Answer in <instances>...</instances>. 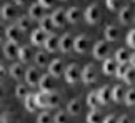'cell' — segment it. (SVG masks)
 <instances>
[{"label": "cell", "instance_id": "cell-1", "mask_svg": "<svg viewBox=\"0 0 135 123\" xmlns=\"http://www.w3.org/2000/svg\"><path fill=\"white\" fill-rule=\"evenodd\" d=\"M84 18L89 25H97L100 20V7L97 3H90L84 12Z\"/></svg>", "mask_w": 135, "mask_h": 123}, {"label": "cell", "instance_id": "cell-2", "mask_svg": "<svg viewBox=\"0 0 135 123\" xmlns=\"http://www.w3.org/2000/svg\"><path fill=\"white\" fill-rule=\"evenodd\" d=\"M80 80L84 81L85 85H90V83H95V81H97V70H95V66H93L92 63L85 65L84 68H82Z\"/></svg>", "mask_w": 135, "mask_h": 123}, {"label": "cell", "instance_id": "cell-3", "mask_svg": "<svg viewBox=\"0 0 135 123\" xmlns=\"http://www.w3.org/2000/svg\"><path fill=\"white\" fill-rule=\"evenodd\" d=\"M90 48V42L87 35H79V37L74 38V43H72V50L77 53H87Z\"/></svg>", "mask_w": 135, "mask_h": 123}, {"label": "cell", "instance_id": "cell-4", "mask_svg": "<svg viewBox=\"0 0 135 123\" xmlns=\"http://www.w3.org/2000/svg\"><path fill=\"white\" fill-rule=\"evenodd\" d=\"M80 66L77 63H69V66L64 70V76L67 83H75L77 80H80Z\"/></svg>", "mask_w": 135, "mask_h": 123}, {"label": "cell", "instance_id": "cell-5", "mask_svg": "<svg viewBox=\"0 0 135 123\" xmlns=\"http://www.w3.org/2000/svg\"><path fill=\"white\" fill-rule=\"evenodd\" d=\"M38 88L42 91H54L55 90V76H52L50 73H45V75H40V80H38Z\"/></svg>", "mask_w": 135, "mask_h": 123}, {"label": "cell", "instance_id": "cell-6", "mask_svg": "<svg viewBox=\"0 0 135 123\" xmlns=\"http://www.w3.org/2000/svg\"><path fill=\"white\" fill-rule=\"evenodd\" d=\"M2 52H3V55H5V58H8V60L17 58L18 43H17V42H12V40H7V42L2 45Z\"/></svg>", "mask_w": 135, "mask_h": 123}, {"label": "cell", "instance_id": "cell-7", "mask_svg": "<svg viewBox=\"0 0 135 123\" xmlns=\"http://www.w3.org/2000/svg\"><path fill=\"white\" fill-rule=\"evenodd\" d=\"M47 35H49V33H45L40 27L33 28L32 32H30V43H32L33 47H44V42H45Z\"/></svg>", "mask_w": 135, "mask_h": 123}, {"label": "cell", "instance_id": "cell-8", "mask_svg": "<svg viewBox=\"0 0 135 123\" xmlns=\"http://www.w3.org/2000/svg\"><path fill=\"white\" fill-rule=\"evenodd\" d=\"M25 83L28 86H37L38 85V80H40V73H38V66H32V68L25 70Z\"/></svg>", "mask_w": 135, "mask_h": 123}, {"label": "cell", "instance_id": "cell-9", "mask_svg": "<svg viewBox=\"0 0 135 123\" xmlns=\"http://www.w3.org/2000/svg\"><path fill=\"white\" fill-rule=\"evenodd\" d=\"M47 68H49V73L52 76H55V78H59V76L64 75V62H62L60 58H55V60H52L49 62V65H47Z\"/></svg>", "mask_w": 135, "mask_h": 123}, {"label": "cell", "instance_id": "cell-10", "mask_svg": "<svg viewBox=\"0 0 135 123\" xmlns=\"http://www.w3.org/2000/svg\"><path fill=\"white\" fill-rule=\"evenodd\" d=\"M44 47H45V52H50V53H55L59 52V37L52 32L47 35L45 42H44Z\"/></svg>", "mask_w": 135, "mask_h": 123}, {"label": "cell", "instance_id": "cell-11", "mask_svg": "<svg viewBox=\"0 0 135 123\" xmlns=\"http://www.w3.org/2000/svg\"><path fill=\"white\" fill-rule=\"evenodd\" d=\"M72 43H74V37L70 33H64L62 37H59V50L64 53L72 52Z\"/></svg>", "mask_w": 135, "mask_h": 123}, {"label": "cell", "instance_id": "cell-12", "mask_svg": "<svg viewBox=\"0 0 135 123\" xmlns=\"http://www.w3.org/2000/svg\"><path fill=\"white\" fill-rule=\"evenodd\" d=\"M108 55V43L100 40V42H97L93 45V57L97 60H103Z\"/></svg>", "mask_w": 135, "mask_h": 123}, {"label": "cell", "instance_id": "cell-13", "mask_svg": "<svg viewBox=\"0 0 135 123\" xmlns=\"http://www.w3.org/2000/svg\"><path fill=\"white\" fill-rule=\"evenodd\" d=\"M110 90H112V86H108V85H103L100 86V88L97 90V96H98V101H100V105H108L112 101V95H110Z\"/></svg>", "mask_w": 135, "mask_h": 123}, {"label": "cell", "instance_id": "cell-14", "mask_svg": "<svg viewBox=\"0 0 135 123\" xmlns=\"http://www.w3.org/2000/svg\"><path fill=\"white\" fill-rule=\"evenodd\" d=\"M0 15H2L3 20H13L17 17V5L15 3H3L2 10H0Z\"/></svg>", "mask_w": 135, "mask_h": 123}, {"label": "cell", "instance_id": "cell-15", "mask_svg": "<svg viewBox=\"0 0 135 123\" xmlns=\"http://www.w3.org/2000/svg\"><path fill=\"white\" fill-rule=\"evenodd\" d=\"M52 22H54V27H64L67 23V17H65V10L64 8H55L50 15Z\"/></svg>", "mask_w": 135, "mask_h": 123}, {"label": "cell", "instance_id": "cell-16", "mask_svg": "<svg viewBox=\"0 0 135 123\" xmlns=\"http://www.w3.org/2000/svg\"><path fill=\"white\" fill-rule=\"evenodd\" d=\"M8 73L13 80H22L23 75H25V70H23V63L22 62H17V63H12L8 68Z\"/></svg>", "mask_w": 135, "mask_h": 123}, {"label": "cell", "instance_id": "cell-17", "mask_svg": "<svg viewBox=\"0 0 135 123\" xmlns=\"http://www.w3.org/2000/svg\"><path fill=\"white\" fill-rule=\"evenodd\" d=\"M20 35H22V30L17 27V23L5 27V38H7V40H12V42H18Z\"/></svg>", "mask_w": 135, "mask_h": 123}, {"label": "cell", "instance_id": "cell-18", "mask_svg": "<svg viewBox=\"0 0 135 123\" xmlns=\"http://www.w3.org/2000/svg\"><path fill=\"white\" fill-rule=\"evenodd\" d=\"M44 12H45V8H44L38 2H37V3H32V5L28 7V17L32 18V20H40V18L45 15Z\"/></svg>", "mask_w": 135, "mask_h": 123}, {"label": "cell", "instance_id": "cell-19", "mask_svg": "<svg viewBox=\"0 0 135 123\" xmlns=\"http://www.w3.org/2000/svg\"><path fill=\"white\" fill-rule=\"evenodd\" d=\"M17 58L22 62V63H28L30 60L33 58L32 55V48L28 45H23V47H18V53H17Z\"/></svg>", "mask_w": 135, "mask_h": 123}, {"label": "cell", "instance_id": "cell-20", "mask_svg": "<svg viewBox=\"0 0 135 123\" xmlns=\"http://www.w3.org/2000/svg\"><path fill=\"white\" fill-rule=\"evenodd\" d=\"M103 37H105L107 42H115L120 37V30H118L115 25H107L105 32H103Z\"/></svg>", "mask_w": 135, "mask_h": 123}, {"label": "cell", "instance_id": "cell-21", "mask_svg": "<svg viewBox=\"0 0 135 123\" xmlns=\"http://www.w3.org/2000/svg\"><path fill=\"white\" fill-rule=\"evenodd\" d=\"M22 100H23L25 110H27L28 113H33V111L37 110V103H35V93H28V91H27V95H25Z\"/></svg>", "mask_w": 135, "mask_h": 123}, {"label": "cell", "instance_id": "cell-22", "mask_svg": "<svg viewBox=\"0 0 135 123\" xmlns=\"http://www.w3.org/2000/svg\"><path fill=\"white\" fill-rule=\"evenodd\" d=\"M110 95H112V101H115V103H120V101H123L125 88H123L122 85H115V86H112Z\"/></svg>", "mask_w": 135, "mask_h": 123}, {"label": "cell", "instance_id": "cell-23", "mask_svg": "<svg viewBox=\"0 0 135 123\" xmlns=\"http://www.w3.org/2000/svg\"><path fill=\"white\" fill-rule=\"evenodd\" d=\"M115 66H117V62L115 58H103V65H102V70L105 75H115Z\"/></svg>", "mask_w": 135, "mask_h": 123}, {"label": "cell", "instance_id": "cell-24", "mask_svg": "<svg viewBox=\"0 0 135 123\" xmlns=\"http://www.w3.org/2000/svg\"><path fill=\"white\" fill-rule=\"evenodd\" d=\"M118 20H120V23L123 25H128L132 20V10L130 7H120L118 8Z\"/></svg>", "mask_w": 135, "mask_h": 123}, {"label": "cell", "instance_id": "cell-25", "mask_svg": "<svg viewBox=\"0 0 135 123\" xmlns=\"http://www.w3.org/2000/svg\"><path fill=\"white\" fill-rule=\"evenodd\" d=\"M65 17H67V22H70V23H77L80 20V10L77 8V7H70L69 10H65Z\"/></svg>", "mask_w": 135, "mask_h": 123}, {"label": "cell", "instance_id": "cell-26", "mask_svg": "<svg viewBox=\"0 0 135 123\" xmlns=\"http://www.w3.org/2000/svg\"><path fill=\"white\" fill-rule=\"evenodd\" d=\"M33 62L38 68H44V66L49 65V53L47 52H37L33 55Z\"/></svg>", "mask_w": 135, "mask_h": 123}, {"label": "cell", "instance_id": "cell-27", "mask_svg": "<svg viewBox=\"0 0 135 123\" xmlns=\"http://www.w3.org/2000/svg\"><path fill=\"white\" fill-rule=\"evenodd\" d=\"M38 25H40V28H42L45 33H52V30L55 28V27H54V22H52V18L47 17V15H44V17L38 20Z\"/></svg>", "mask_w": 135, "mask_h": 123}, {"label": "cell", "instance_id": "cell-28", "mask_svg": "<svg viewBox=\"0 0 135 123\" xmlns=\"http://www.w3.org/2000/svg\"><path fill=\"white\" fill-rule=\"evenodd\" d=\"M85 120H87V123H98V121L103 120V115L100 113L98 108H90V111H89V115H87Z\"/></svg>", "mask_w": 135, "mask_h": 123}, {"label": "cell", "instance_id": "cell-29", "mask_svg": "<svg viewBox=\"0 0 135 123\" xmlns=\"http://www.w3.org/2000/svg\"><path fill=\"white\" fill-rule=\"evenodd\" d=\"M35 103L37 108H49V101H47V91L40 90L38 93H35Z\"/></svg>", "mask_w": 135, "mask_h": 123}, {"label": "cell", "instance_id": "cell-30", "mask_svg": "<svg viewBox=\"0 0 135 123\" xmlns=\"http://www.w3.org/2000/svg\"><path fill=\"white\" fill-rule=\"evenodd\" d=\"M67 110H69V113L70 115H74V116H77L82 111V106H80V101L77 100V98H72L70 101H69V105H67Z\"/></svg>", "mask_w": 135, "mask_h": 123}, {"label": "cell", "instance_id": "cell-31", "mask_svg": "<svg viewBox=\"0 0 135 123\" xmlns=\"http://www.w3.org/2000/svg\"><path fill=\"white\" fill-rule=\"evenodd\" d=\"M47 101H49V108H55V106H59V103H60L59 93H57L55 90L49 91V93H47Z\"/></svg>", "mask_w": 135, "mask_h": 123}, {"label": "cell", "instance_id": "cell-32", "mask_svg": "<svg viewBox=\"0 0 135 123\" xmlns=\"http://www.w3.org/2000/svg\"><path fill=\"white\" fill-rule=\"evenodd\" d=\"M30 20H32V18H30L28 15H27V17H18L17 18V27L22 30V33H25V32L30 30Z\"/></svg>", "mask_w": 135, "mask_h": 123}, {"label": "cell", "instance_id": "cell-33", "mask_svg": "<svg viewBox=\"0 0 135 123\" xmlns=\"http://www.w3.org/2000/svg\"><path fill=\"white\" fill-rule=\"evenodd\" d=\"M128 58H130V52L127 48H118L115 52V62H118V63L128 62Z\"/></svg>", "mask_w": 135, "mask_h": 123}, {"label": "cell", "instance_id": "cell-34", "mask_svg": "<svg viewBox=\"0 0 135 123\" xmlns=\"http://www.w3.org/2000/svg\"><path fill=\"white\" fill-rule=\"evenodd\" d=\"M87 105H89V108H98V106H102L100 101H98L97 91H90V93L87 95Z\"/></svg>", "mask_w": 135, "mask_h": 123}, {"label": "cell", "instance_id": "cell-35", "mask_svg": "<svg viewBox=\"0 0 135 123\" xmlns=\"http://www.w3.org/2000/svg\"><path fill=\"white\" fill-rule=\"evenodd\" d=\"M122 80L125 81V83H128V85H133L135 83V68H133V66H128L127 71L122 76Z\"/></svg>", "mask_w": 135, "mask_h": 123}, {"label": "cell", "instance_id": "cell-36", "mask_svg": "<svg viewBox=\"0 0 135 123\" xmlns=\"http://www.w3.org/2000/svg\"><path fill=\"white\" fill-rule=\"evenodd\" d=\"M123 101H125L127 106H135V90H125V95H123Z\"/></svg>", "mask_w": 135, "mask_h": 123}, {"label": "cell", "instance_id": "cell-37", "mask_svg": "<svg viewBox=\"0 0 135 123\" xmlns=\"http://www.w3.org/2000/svg\"><path fill=\"white\" fill-rule=\"evenodd\" d=\"M128 66H130V65H128V62H123V63H118V62H117V66H115V75H117V78H122Z\"/></svg>", "mask_w": 135, "mask_h": 123}, {"label": "cell", "instance_id": "cell-38", "mask_svg": "<svg viewBox=\"0 0 135 123\" xmlns=\"http://www.w3.org/2000/svg\"><path fill=\"white\" fill-rule=\"evenodd\" d=\"M105 3L107 8L112 12H118V8H120V0H105Z\"/></svg>", "mask_w": 135, "mask_h": 123}, {"label": "cell", "instance_id": "cell-39", "mask_svg": "<svg viewBox=\"0 0 135 123\" xmlns=\"http://www.w3.org/2000/svg\"><path fill=\"white\" fill-rule=\"evenodd\" d=\"M52 120V115H50V111H42V113H38V116H37V121L38 123H49Z\"/></svg>", "mask_w": 135, "mask_h": 123}, {"label": "cell", "instance_id": "cell-40", "mask_svg": "<svg viewBox=\"0 0 135 123\" xmlns=\"http://www.w3.org/2000/svg\"><path fill=\"white\" fill-rule=\"evenodd\" d=\"M125 40H127V45H128V47L135 48V28H132L130 32L127 33V38Z\"/></svg>", "mask_w": 135, "mask_h": 123}, {"label": "cell", "instance_id": "cell-41", "mask_svg": "<svg viewBox=\"0 0 135 123\" xmlns=\"http://www.w3.org/2000/svg\"><path fill=\"white\" fill-rule=\"evenodd\" d=\"M25 95H27V86L25 85H17L15 86V96H17V98H23Z\"/></svg>", "mask_w": 135, "mask_h": 123}, {"label": "cell", "instance_id": "cell-42", "mask_svg": "<svg viewBox=\"0 0 135 123\" xmlns=\"http://www.w3.org/2000/svg\"><path fill=\"white\" fill-rule=\"evenodd\" d=\"M52 120L57 121V123H65V121H67V116H65L64 111H57V113L52 116Z\"/></svg>", "mask_w": 135, "mask_h": 123}, {"label": "cell", "instance_id": "cell-43", "mask_svg": "<svg viewBox=\"0 0 135 123\" xmlns=\"http://www.w3.org/2000/svg\"><path fill=\"white\" fill-rule=\"evenodd\" d=\"M38 3L42 5L44 8H50V7H54V0H38Z\"/></svg>", "mask_w": 135, "mask_h": 123}, {"label": "cell", "instance_id": "cell-44", "mask_svg": "<svg viewBox=\"0 0 135 123\" xmlns=\"http://www.w3.org/2000/svg\"><path fill=\"white\" fill-rule=\"evenodd\" d=\"M103 123H113V121H117V116L115 115H107V116H103Z\"/></svg>", "mask_w": 135, "mask_h": 123}, {"label": "cell", "instance_id": "cell-45", "mask_svg": "<svg viewBox=\"0 0 135 123\" xmlns=\"http://www.w3.org/2000/svg\"><path fill=\"white\" fill-rule=\"evenodd\" d=\"M3 96H5V85L0 81V100H2Z\"/></svg>", "mask_w": 135, "mask_h": 123}, {"label": "cell", "instance_id": "cell-46", "mask_svg": "<svg viewBox=\"0 0 135 123\" xmlns=\"http://www.w3.org/2000/svg\"><path fill=\"white\" fill-rule=\"evenodd\" d=\"M5 38V25L0 23V40H3Z\"/></svg>", "mask_w": 135, "mask_h": 123}, {"label": "cell", "instance_id": "cell-47", "mask_svg": "<svg viewBox=\"0 0 135 123\" xmlns=\"http://www.w3.org/2000/svg\"><path fill=\"white\" fill-rule=\"evenodd\" d=\"M128 63H130V66H133V68H135V53H130V58H128Z\"/></svg>", "mask_w": 135, "mask_h": 123}, {"label": "cell", "instance_id": "cell-48", "mask_svg": "<svg viewBox=\"0 0 135 123\" xmlns=\"http://www.w3.org/2000/svg\"><path fill=\"white\" fill-rule=\"evenodd\" d=\"M117 121L125 123V121H128V116H127V115H122V116H118V118H117Z\"/></svg>", "mask_w": 135, "mask_h": 123}, {"label": "cell", "instance_id": "cell-49", "mask_svg": "<svg viewBox=\"0 0 135 123\" xmlns=\"http://www.w3.org/2000/svg\"><path fill=\"white\" fill-rule=\"evenodd\" d=\"M5 71H7V70H5V65H3V63H0V78H2V76L5 75Z\"/></svg>", "mask_w": 135, "mask_h": 123}, {"label": "cell", "instance_id": "cell-50", "mask_svg": "<svg viewBox=\"0 0 135 123\" xmlns=\"http://www.w3.org/2000/svg\"><path fill=\"white\" fill-rule=\"evenodd\" d=\"M25 2H27V0H13V3H15V5H23Z\"/></svg>", "mask_w": 135, "mask_h": 123}, {"label": "cell", "instance_id": "cell-51", "mask_svg": "<svg viewBox=\"0 0 135 123\" xmlns=\"http://www.w3.org/2000/svg\"><path fill=\"white\" fill-rule=\"evenodd\" d=\"M3 113H5V110H3V106L0 105V118H2V116H3Z\"/></svg>", "mask_w": 135, "mask_h": 123}, {"label": "cell", "instance_id": "cell-52", "mask_svg": "<svg viewBox=\"0 0 135 123\" xmlns=\"http://www.w3.org/2000/svg\"><path fill=\"white\" fill-rule=\"evenodd\" d=\"M2 45H3V43H2V40H0V52H2Z\"/></svg>", "mask_w": 135, "mask_h": 123}, {"label": "cell", "instance_id": "cell-53", "mask_svg": "<svg viewBox=\"0 0 135 123\" xmlns=\"http://www.w3.org/2000/svg\"><path fill=\"white\" fill-rule=\"evenodd\" d=\"M2 5H3V2H2V0H0V10H2Z\"/></svg>", "mask_w": 135, "mask_h": 123}, {"label": "cell", "instance_id": "cell-54", "mask_svg": "<svg viewBox=\"0 0 135 123\" xmlns=\"http://www.w3.org/2000/svg\"><path fill=\"white\" fill-rule=\"evenodd\" d=\"M62 2H67V0H62Z\"/></svg>", "mask_w": 135, "mask_h": 123}, {"label": "cell", "instance_id": "cell-55", "mask_svg": "<svg viewBox=\"0 0 135 123\" xmlns=\"http://www.w3.org/2000/svg\"><path fill=\"white\" fill-rule=\"evenodd\" d=\"M133 2H135V0H133Z\"/></svg>", "mask_w": 135, "mask_h": 123}]
</instances>
